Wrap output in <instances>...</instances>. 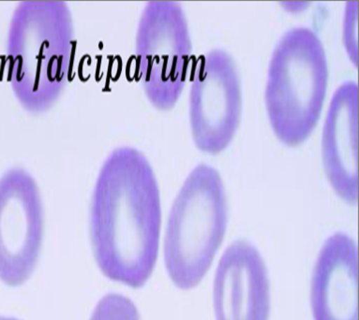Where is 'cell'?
<instances>
[{"label":"cell","instance_id":"1","mask_svg":"<svg viewBox=\"0 0 359 320\" xmlns=\"http://www.w3.org/2000/svg\"><path fill=\"white\" fill-rule=\"evenodd\" d=\"M161 197L149 158L133 146L111 150L97 175L89 233L94 258L108 279L143 288L160 250Z\"/></svg>","mask_w":359,"mask_h":320},{"label":"cell","instance_id":"2","mask_svg":"<svg viewBox=\"0 0 359 320\" xmlns=\"http://www.w3.org/2000/svg\"><path fill=\"white\" fill-rule=\"evenodd\" d=\"M77 41L74 15L62 0H27L11 18L6 41L7 81L32 115L48 112L71 80Z\"/></svg>","mask_w":359,"mask_h":320},{"label":"cell","instance_id":"3","mask_svg":"<svg viewBox=\"0 0 359 320\" xmlns=\"http://www.w3.org/2000/svg\"><path fill=\"white\" fill-rule=\"evenodd\" d=\"M228 218L221 174L199 164L183 182L167 218L163 260L175 288L191 291L205 279L224 244Z\"/></svg>","mask_w":359,"mask_h":320},{"label":"cell","instance_id":"4","mask_svg":"<svg viewBox=\"0 0 359 320\" xmlns=\"http://www.w3.org/2000/svg\"><path fill=\"white\" fill-rule=\"evenodd\" d=\"M328 61L313 29L297 27L280 38L269 61L264 104L275 136L289 147L310 138L327 97Z\"/></svg>","mask_w":359,"mask_h":320},{"label":"cell","instance_id":"5","mask_svg":"<svg viewBox=\"0 0 359 320\" xmlns=\"http://www.w3.org/2000/svg\"><path fill=\"white\" fill-rule=\"evenodd\" d=\"M135 76L156 109H172L182 95L193 60L187 15L180 2H147L135 39Z\"/></svg>","mask_w":359,"mask_h":320},{"label":"cell","instance_id":"6","mask_svg":"<svg viewBox=\"0 0 359 320\" xmlns=\"http://www.w3.org/2000/svg\"><path fill=\"white\" fill-rule=\"evenodd\" d=\"M189 119L197 149L218 155L232 143L242 116L238 65L224 49L200 55L191 67Z\"/></svg>","mask_w":359,"mask_h":320},{"label":"cell","instance_id":"7","mask_svg":"<svg viewBox=\"0 0 359 320\" xmlns=\"http://www.w3.org/2000/svg\"><path fill=\"white\" fill-rule=\"evenodd\" d=\"M44 208L37 180L15 166L0 176V280L20 286L32 277L43 248Z\"/></svg>","mask_w":359,"mask_h":320},{"label":"cell","instance_id":"8","mask_svg":"<svg viewBox=\"0 0 359 320\" xmlns=\"http://www.w3.org/2000/svg\"><path fill=\"white\" fill-rule=\"evenodd\" d=\"M215 320H269L271 283L260 250L247 239L233 241L219 258L212 286Z\"/></svg>","mask_w":359,"mask_h":320},{"label":"cell","instance_id":"9","mask_svg":"<svg viewBox=\"0 0 359 320\" xmlns=\"http://www.w3.org/2000/svg\"><path fill=\"white\" fill-rule=\"evenodd\" d=\"M358 247L344 231L328 236L311 272L310 305L313 320L359 319Z\"/></svg>","mask_w":359,"mask_h":320},{"label":"cell","instance_id":"10","mask_svg":"<svg viewBox=\"0 0 359 320\" xmlns=\"http://www.w3.org/2000/svg\"><path fill=\"white\" fill-rule=\"evenodd\" d=\"M323 168L331 188L341 201L358 202V85L339 86L328 107L322 131Z\"/></svg>","mask_w":359,"mask_h":320},{"label":"cell","instance_id":"11","mask_svg":"<svg viewBox=\"0 0 359 320\" xmlns=\"http://www.w3.org/2000/svg\"><path fill=\"white\" fill-rule=\"evenodd\" d=\"M89 320H141L135 302L125 295L109 293L97 303Z\"/></svg>","mask_w":359,"mask_h":320},{"label":"cell","instance_id":"12","mask_svg":"<svg viewBox=\"0 0 359 320\" xmlns=\"http://www.w3.org/2000/svg\"><path fill=\"white\" fill-rule=\"evenodd\" d=\"M358 4L347 8L344 20V39L351 60L358 61Z\"/></svg>","mask_w":359,"mask_h":320},{"label":"cell","instance_id":"13","mask_svg":"<svg viewBox=\"0 0 359 320\" xmlns=\"http://www.w3.org/2000/svg\"><path fill=\"white\" fill-rule=\"evenodd\" d=\"M0 320H20V319H15V317H8V316H0Z\"/></svg>","mask_w":359,"mask_h":320}]
</instances>
